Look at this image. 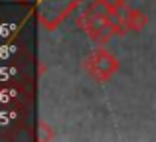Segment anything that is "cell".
Here are the masks:
<instances>
[{"label": "cell", "instance_id": "cell-2", "mask_svg": "<svg viewBox=\"0 0 156 142\" xmlns=\"http://www.w3.org/2000/svg\"><path fill=\"white\" fill-rule=\"evenodd\" d=\"M77 28H81V30L89 36V40L95 42L97 46H103V43H107L111 40V36H115L113 30H111V26L107 24L105 16H103L99 0L93 2L91 6L77 18Z\"/></svg>", "mask_w": 156, "mask_h": 142}, {"label": "cell", "instance_id": "cell-1", "mask_svg": "<svg viewBox=\"0 0 156 142\" xmlns=\"http://www.w3.org/2000/svg\"><path fill=\"white\" fill-rule=\"evenodd\" d=\"M81 69L85 71L89 79L97 81V83H105L119 71V59L105 47H95L83 57Z\"/></svg>", "mask_w": 156, "mask_h": 142}, {"label": "cell", "instance_id": "cell-4", "mask_svg": "<svg viewBox=\"0 0 156 142\" xmlns=\"http://www.w3.org/2000/svg\"><path fill=\"white\" fill-rule=\"evenodd\" d=\"M51 138H53L51 126H48L46 123H40V140H51Z\"/></svg>", "mask_w": 156, "mask_h": 142}, {"label": "cell", "instance_id": "cell-3", "mask_svg": "<svg viewBox=\"0 0 156 142\" xmlns=\"http://www.w3.org/2000/svg\"><path fill=\"white\" fill-rule=\"evenodd\" d=\"M121 16H122V22H125L126 32H140L142 28L148 24V16L144 12L136 10V8H129V6H122L121 8Z\"/></svg>", "mask_w": 156, "mask_h": 142}, {"label": "cell", "instance_id": "cell-5", "mask_svg": "<svg viewBox=\"0 0 156 142\" xmlns=\"http://www.w3.org/2000/svg\"><path fill=\"white\" fill-rule=\"evenodd\" d=\"M103 4H107V6H113V8H122L126 6V0H101Z\"/></svg>", "mask_w": 156, "mask_h": 142}]
</instances>
